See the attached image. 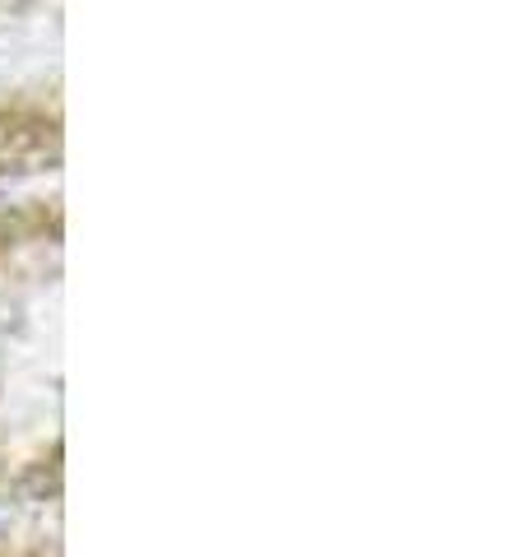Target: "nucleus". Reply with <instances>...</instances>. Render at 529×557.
<instances>
[]
</instances>
